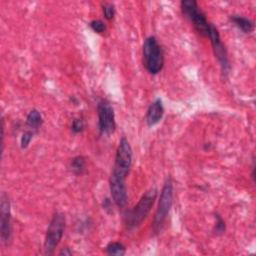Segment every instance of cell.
Segmentation results:
<instances>
[{
	"label": "cell",
	"instance_id": "obj_21",
	"mask_svg": "<svg viewBox=\"0 0 256 256\" xmlns=\"http://www.w3.org/2000/svg\"><path fill=\"white\" fill-rule=\"evenodd\" d=\"M59 255H72V251H70L69 248H64L59 252Z\"/></svg>",
	"mask_w": 256,
	"mask_h": 256
},
{
	"label": "cell",
	"instance_id": "obj_18",
	"mask_svg": "<svg viewBox=\"0 0 256 256\" xmlns=\"http://www.w3.org/2000/svg\"><path fill=\"white\" fill-rule=\"evenodd\" d=\"M102 10L105 18L107 20H112L115 15V7L112 3H104L102 5Z\"/></svg>",
	"mask_w": 256,
	"mask_h": 256
},
{
	"label": "cell",
	"instance_id": "obj_17",
	"mask_svg": "<svg viewBox=\"0 0 256 256\" xmlns=\"http://www.w3.org/2000/svg\"><path fill=\"white\" fill-rule=\"evenodd\" d=\"M85 128V122L82 118L80 117H77V118H74L73 121H72V124H71V130L73 133H80L84 130Z\"/></svg>",
	"mask_w": 256,
	"mask_h": 256
},
{
	"label": "cell",
	"instance_id": "obj_8",
	"mask_svg": "<svg viewBox=\"0 0 256 256\" xmlns=\"http://www.w3.org/2000/svg\"><path fill=\"white\" fill-rule=\"evenodd\" d=\"M208 37L211 41V45H212L215 57L217 58L220 66H221V70L224 75H227L230 71V62L228 59V54H227L224 44L221 41L218 30L213 24L211 26L210 33H209Z\"/></svg>",
	"mask_w": 256,
	"mask_h": 256
},
{
	"label": "cell",
	"instance_id": "obj_7",
	"mask_svg": "<svg viewBox=\"0 0 256 256\" xmlns=\"http://www.w3.org/2000/svg\"><path fill=\"white\" fill-rule=\"evenodd\" d=\"M97 115H98V128L100 134L111 135L116 128L114 109L111 104L102 99L97 104Z\"/></svg>",
	"mask_w": 256,
	"mask_h": 256
},
{
	"label": "cell",
	"instance_id": "obj_13",
	"mask_svg": "<svg viewBox=\"0 0 256 256\" xmlns=\"http://www.w3.org/2000/svg\"><path fill=\"white\" fill-rule=\"evenodd\" d=\"M42 123H43L42 115L37 109H33L28 113V115L26 117V125L32 131H34V132L37 131L41 127Z\"/></svg>",
	"mask_w": 256,
	"mask_h": 256
},
{
	"label": "cell",
	"instance_id": "obj_3",
	"mask_svg": "<svg viewBox=\"0 0 256 256\" xmlns=\"http://www.w3.org/2000/svg\"><path fill=\"white\" fill-rule=\"evenodd\" d=\"M172 203H173V183L171 178H167L162 187L160 197H159L158 207L152 223V228L155 233H159L162 230L164 223L167 219V216L169 214V211L171 209Z\"/></svg>",
	"mask_w": 256,
	"mask_h": 256
},
{
	"label": "cell",
	"instance_id": "obj_16",
	"mask_svg": "<svg viewBox=\"0 0 256 256\" xmlns=\"http://www.w3.org/2000/svg\"><path fill=\"white\" fill-rule=\"evenodd\" d=\"M89 26L90 28L95 32V33H98V34H102L106 31V25L103 21L101 20H92L90 23H89Z\"/></svg>",
	"mask_w": 256,
	"mask_h": 256
},
{
	"label": "cell",
	"instance_id": "obj_12",
	"mask_svg": "<svg viewBox=\"0 0 256 256\" xmlns=\"http://www.w3.org/2000/svg\"><path fill=\"white\" fill-rule=\"evenodd\" d=\"M230 19L243 33H251L254 29V22L246 17L240 15H231Z\"/></svg>",
	"mask_w": 256,
	"mask_h": 256
},
{
	"label": "cell",
	"instance_id": "obj_19",
	"mask_svg": "<svg viewBox=\"0 0 256 256\" xmlns=\"http://www.w3.org/2000/svg\"><path fill=\"white\" fill-rule=\"evenodd\" d=\"M33 135H34V131H32V130H27L22 134V137H21V140H20V144H21L20 146H21L22 149L28 147L30 141L33 138Z\"/></svg>",
	"mask_w": 256,
	"mask_h": 256
},
{
	"label": "cell",
	"instance_id": "obj_14",
	"mask_svg": "<svg viewBox=\"0 0 256 256\" xmlns=\"http://www.w3.org/2000/svg\"><path fill=\"white\" fill-rule=\"evenodd\" d=\"M105 250H106V253L108 255L122 256L126 253V247L120 242H110V243H108Z\"/></svg>",
	"mask_w": 256,
	"mask_h": 256
},
{
	"label": "cell",
	"instance_id": "obj_2",
	"mask_svg": "<svg viewBox=\"0 0 256 256\" xmlns=\"http://www.w3.org/2000/svg\"><path fill=\"white\" fill-rule=\"evenodd\" d=\"M142 58L145 69L150 74H158L164 65L163 50L155 36H149L144 40Z\"/></svg>",
	"mask_w": 256,
	"mask_h": 256
},
{
	"label": "cell",
	"instance_id": "obj_4",
	"mask_svg": "<svg viewBox=\"0 0 256 256\" xmlns=\"http://www.w3.org/2000/svg\"><path fill=\"white\" fill-rule=\"evenodd\" d=\"M182 13L192 23L194 29L202 36L208 37L212 23L208 22L205 14L199 9L195 0H183L180 3Z\"/></svg>",
	"mask_w": 256,
	"mask_h": 256
},
{
	"label": "cell",
	"instance_id": "obj_15",
	"mask_svg": "<svg viewBox=\"0 0 256 256\" xmlns=\"http://www.w3.org/2000/svg\"><path fill=\"white\" fill-rule=\"evenodd\" d=\"M85 166H86V160L83 156L74 157L70 163V168L72 172L76 175L82 174V172L85 170Z\"/></svg>",
	"mask_w": 256,
	"mask_h": 256
},
{
	"label": "cell",
	"instance_id": "obj_1",
	"mask_svg": "<svg viewBox=\"0 0 256 256\" xmlns=\"http://www.w3.org/2000/svg\"><path fill=\"white\" fill-rule=\"evenodd\" d=\"M156 197L157 189L154 187L150 188L142 195L138 203L125 215V226L127 229H135L145 220L155 202Z\"/></svg>",
	"mask_w": 256,
	"mask_h": 256
},
{
	"label": "cell",
	"instance_id": "obj_11",
	"mask_svg": "<svg viewBox=\"0 0 256 256\" xmlns=\"http://www.w3.org/2000/svg\"><path fill=\"white\" fill-rule=\"evenodd\" d=\"M164 115V107L162 104V100L160 98L155 99L150 106L147 109L146 112V123L149 127H152L154 125H156L163 117Z\"/></svg>",
	"mask_w": 256,
	"mask_h": 256
},
{
	"label": "cell",
	"instance_id": "obj_9",
	"mask_svg": "<svg viewBox=\"0 0 256 256\" xmlns=\"http://www.w3.org/2000/svg\"><path fill=\"white\" fill-rule=\"evenodd\" d=\"M0 234L4 244H8L11 239V211L10 201L6 193H2L0 197Z\"/></svg>",
	"mask_w": 256,
	"mask_h": 256
},
{
	"label": "cell",
	"instance_id": "obj_20",
	"mask_svg": "<svg viewBox=\"0 0 256 256\" xmlns=\"http://www.w3.org/2000/svg\"><path fill=\"white\" fill-rule=\"evenodd\" d=\"M216 223H215V233L216 234H222L225 231V222L223 219L217 214L215 215Z\"/></svg>",
	"mask_w": 256,
	"mask_h": 256
},
{
	"label": "cell",
	"instance_id": "obj_10",
	"mask_svg": "<svg viewBox=\"0 0 256 256\" xmlns=\"http://www.w3.org/2000/svg\"><path fill=\"white\" fill-rule=\"evenodd\" d=\"M109 183H110V192H111V196L114 203L120 208L124 207L128 199L125 179H122L118 176L111 174Z\"/></svg>",
	"mask_w": 256,
	"mask_h": 256
},
{
	"label": "cell",
	"instance_id": "obj_6",
	"mask_svg": "<svg viewBox=\"0 0 256 256\" xmlns=\"http://www.w3.org/2000/svg\"><path fill=\"white\" fill-rule=\"evenodd\" d=\"M132 159L133 152L130 143L125 137H122L119 141V145L116 151L115 163L111 174L118 176L122 179H126L132 165Z\"/></svg>",
	"mask_w": 256,
	"mask_h": 256
},
{
	"label": "cell",
	"instance_id": "obj_5",
	"mask_svg": "<svg viewBox=\"0 0 256 256\" xmlns=\"http://www.w3.org/2000/svg\"><path fill=\"white\" fill-rule=\"evenodd\" d=\"M65 230V216L62 213H55L49 223L45 240L44 253L51 255L54 253L56 247L60 243Z\"/></svg>",
	"mask_w": 256,
	"mask_h": 256
}]
</instances>
